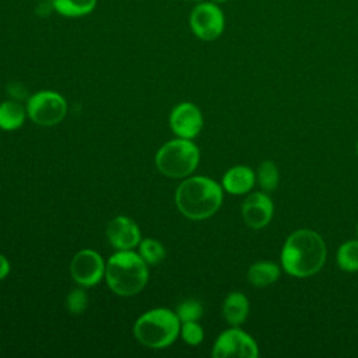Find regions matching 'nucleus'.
<instances>
[{"label": "nucleus", "mask_w": 358, "mask_h": 358, "mask_svg": "<svg viewBox=\"0 0 358 358\" xmlns=\"http://www.w3.org/2000/svg\"><path fill=\"white\" fill-rule=\"evenodd\" d=\"M138 255L147 264H158L165 257V248L157 239L145 238L138 243Z\"/></svg>", "instance_id": "obj_20"}, {"label": "nucleus", "mask_w": 358, "mask_h": 358, "mask_svg": "<svg viewBox=\"0 0 358 358\" xmlns=\"http://www.w3.org/2000/svg\"><path fill=\"white\" fill-rule=\"evenodd\" d=\"M108 287L120 296H133L143 291L148 281V267L144 259L130 250H117L105 266Z\"/></svg>", "instance_id": "obj_3"}, {"label": "nucleus", "mask_w": 358, "mask_h": 358, "mask_svg": "<svg viewBox=\"0 0 358 358\" xmlns=\"http://www.w3.org/2000/svg\"><path fill=\"white\" fill-rule=\"evenodd\" d=\"M242 218L249 228L262 229L273 218L274 206L271 199L263 192L250 193L241 207Z\"/></svg>", "instance_id": "obj_11"}, {"label": "nucleus", "mask_w": 358, "mask_h": 358, "mask_svg": "<svg viewBox=\"0 0 358 358\" xmlns=\"http://www.w3.org/2000/svg\"><path fill=\"white\" fill-rule=\"evenodd\" d=\"M326 255V243L317 232L298 229L287 238L282 246L281 264L292 277H310L323 267Z\"/></svg>", "instance_id": "obj_1"}, {"label": "nucleus", "mask_w": 358, "mask_h": 358, "mask_svg": "<svg viewBox=\"0 0 358 358\" xmlns=\"http://www.w3.org/2000/svg\"><path fill=\"white\" fill-rule=\"evenodd\" d=\"M28 117L39 126H55L60 123L67 112L66 99L55 91H39L27 101Z\"/></svg>", "instance_id": "obj_7"}, {"label": "nucleus", "mask_w": 358, "mask_h": 358, "mask_svg": "<svg viewBox=\"0 0 358 358\" xmlns=\"http://www.w3.org/2000/svg\"><path fill=\"white\" fill-rule=\"evenodd\" d=\"M134 337L148 348L169 347L180 333V320L168 308H155L143 313L133 326Z\"/></svg>", "instance_id": "obj_4"}, {"label": "nucleus", "mask_w": 358, "mask_h": 358, "mask_svg": "<svg viewBox=\"0 0 358 358\" xmlns=\"http://www.w3.org/2000/svg\"><path fill=\"white\" fill-rule=\"evenodd\" d=\"M178 210L190 220H206L222 204V186L207 176L185 179L175 192Z\"/></svg>", "instance_id": "obj_2"}, {"label": "nucleus", "mask_w": 358, "mask_h": 358, "mask_svg": "<svg viewBox=\"0 0 358 358\" xmlns=\"http://www.w3.org/2000/svg\"><path fill=\"white\" fill-rule=\"evenodd\" d=\"M357 232H358V227H357Z\"/></svg>", "instance_id": "obj_29"}, {"label": "nucleus", "mask_w": 358, "mask_h": 358, "mask_svg": "<svg viewBox=\"0 0 358 358\" xmlns=\"http://www.w3.org/2000/svg\"><path fill=\"white\" fill-rule=\"evenodd\" d=\"M357 152H358V141H357Z\"/></svg>", "instance_id": "obj_27"}, {"label": "nucleus", "mask_w": 358, "mask_h": 358, "mask_svg": "<svg viewBox=\"0 0 358 358\" xmlns=\"http://www.w3.org/2000/svg\"><path fill=\"white\" fill-rule=\"evenodd\" d=\"M169 126L172 131L182 138H194L203 127V115L192 102L176 105L169 115Z\"/></svg>", "instance_id": "obj_10"}, {"label": "nucleus", "mask_w": 358, "mask_h": 358, "mask_svg": "<svg viewBox=\"0 0 358 358\" xmlns=\"http://www.w3.org/2000/svg\"><path fill=\"white\" fill-rule=\"evenodd\" d=\"M105 262L102 256L92 249H83L71 260L70 274L73 280L87 288L96 285L105 277Z\"/></svg>", "instance_id": "obj_9"}, {"label": "nucleus", "mask_w": 358, "mask_h": 358, "mask_svg": "<svg viewBox=\"0 0 358 358\" xmlns=\"http://www.w3.org/2000/svg\"><path fill=\"white\" fill-rule=\"evenodd\" d=\"M106 238L116 250H130L138 246L141 231L131 218L117 215L109 221L106 227Z\"/></svg>", "instance_id": "obj_12"}, {"label": "nucleus", "mask_w": 358, "mask_h": 358, "mask_svg": "<svg viewBox=\"0 0 358 358\" xmlns=\"http://www.w3.org/2000/svg\"><path fill=\"white\" fill-rule=\"evenodd\" d=\"M192 34L204 42L218 39L225 29V14L214 1H199L189 14Z\"/></svg>", "instance_id": "obj_6"}, {"label": "nucleus", "mask_w": 358, "mask_h": 358, "mask_svg": "<svg viewBox=\"0 0 358 358\" xmlns=\"http://www.w3.org/2000/svg\"><path fill=\"white\" fill-rule=\"evenodd\" d=\"M257 182L264 192H274L280 183V172L273 161H263L257 169Z\"/></svg>", "instance_id": "obj_19"}, {"label": "nucleus", "mask_w": 358, "mask_h": 358, "mask_svg": "<svg viewBox=\"0 0 358 358\" xmlns=\"http://www.w3.org/2000/svg\"><path fill=\"white\" fill-rule=\"evenodd\" d=\"M180 337L189 345H197L204 338V331L197 322L180 323Z\"/></svg>", "instance_id": "obj_23"}, {"label": "nucleus", "mask_w": 358, "mask_h": 358, "mask_svg": "<svg viewBox=\"0 0 358 358\" xmlns=\"http://www.w3.org/2000/svg\"><path fill=\"white\" fill-rule=\"evenodd\" d=\"M211 355L214 358H256L259 355V347L246 331L238 329V326H232L217 337Z\"/></svg>", "instance_id": "obj_8"}, {"label": "nucleus", "mask_w": 358, "mask_h": 358, "mask_svg": "<svg viewBox=\"0 0 358 358\" xmlns=\"http://www.w3.org/2000/svg\"><path fill=\"white\" fill-rule=\"evenodd\" d=\"M210 1H214V3H217V4H222V3H225V1H228V0H210Z\"/></svg>", "instance_id": "obj_25"}, {"label": "nucleus", "mask_w": 358, "mask_h": 358, "mask_svg": "<svg viewBox=\"0 0 358 358\" xmlns=\"http://www.w3.org/2000/svg\"><path fill=\"white\" fill-rule=\"evenodd\" d=\"M55 13L64 18H81L91 14L98 0H49Z\"/></svg>", "instance_id": "obj_15"}, {"label": "nucleus", "mask_w": 358, "mask_h": 358, "mask_svg": "<svg viewBox=\"0 0 358 358\" xmlns=\"http://www.w3.org/2000/svg\"><path fill=\"white\" fill-rule=\"evenodd\" d=\"M256 182L255 172L245 165L229 168L222 176V189L231 194H245L252 190Z\"/></svg>", "instance_id": "obj_13"}, {"label": "nucleus", "mask_w": 358, "mask_h": 358, "mask_svg": "<svg viewBox=\"0 0 358 358\" xmlns=\"http://www.w3.org/2000/svg\"><path fill=\"white\" fill-rule=\"evenodd\" d=\"M200 161L197 145L187 138H173L165 143L155 154L157 169L173 179L186 178L194 172Z\"/></svg>", "instance_id": "obj_5"}, {"label": "nucleus", "mask_w": 358, "mask_h": 358, "mask_svg": "<svg viewBox=\"0 0 358 358\" xmlns=\"http://www.w3.org/2000/svg\"><path fill=\"white\" fill-rule=\"evenodd\" d=\"M180 323L183 322H197L203 315V306L196 299H186L178 305L175 310Z\"/></svg>", "instance_id": "obj_21"}, {"label": "nucleus", "mask_w": 358, "mask_h": 358, "mask_svg": "<svg viewBox=\"0 0 358 358\" xmlns=\"http://www.w3.org/2000/svg\"><path fill=\"white\" fill-rule=\"evenodd\" d=\"M8 273H10V263L6 259V256H3L0 253V280L6 278L8 275Z\"/></svg>", "instance_id": "obj_24"}, {"label": "nucleus", "mask_w": 358, "mask_h": 358, "mask_svg": "<svg viewBox=\"0 0 358 358\" xmlns=\"http://www.w3.org/2000/svg\"><path fill=\"white\" fill-rule=\"evenodd\" d=\"M87 305H88V295L84 291V288H74L69 292L66 298V306L71 315L83 313L87 309Z\"/></svg>", "instance_id": "obj_22"}, {"label": "nucleus", "mask_w": 358, "mask_h": 358, "mask_svg": "<svg viewBox=\"0 0 358 358\" xmlns=\"http://www.w3.org/2000/svg\"><path fill=\"white\" fill-rule=\"evenodd\" d=\"M27 117V109L17 101H3L0 103V129L6 131L20 129Z\"/></svg>", "instance_id": "obj_16"}, {"label": "nucleus", "mask_w": 358, "mask_h": 358, "mask_svg": "<svg viewBox=\"0 0 358 358\" xmlns=\"http://www.w3.org/2000/svg\"><path fill=\"white\" fill-rule=\"evenodd\" d=\"M337 263L343 271H358V239L347 241L338 248Z\"/></svg>", "instance_id": "obj_18"}, {"label": "nucleus", "mask_w": 358, "mask_h": 358, "mask_svg": "<svg viewBox=\"0 0 358 358\" xmlns=\"http://www.w3.org/2000/svg\"><path fill=\"white\" fill-rule=\"evenodd\" d=\"M36 1H46V0H36Z\"/></svg>", "instance_id": "obj_28"}, {"label": "nucleus", "mask_w": 358, "mask_h": 358, "mask_svg": "<svg viewBox=\"0 0 358 358\" xmlns=\"http://www.w3.org/2000/svg\"><path fill=\"white\" fill-rule=\"evenodd\" d=\"M280 277V267L273 262L253 263L248 270V280L255 287H267Z\"/></svg>", "instance_id": "obj_17"}, {"label": "nucleus", "mask_w": 358, "mask_h": 358, "mask_svg": "<svg viewBox=\"0 0 358 358\" xmlns=\"http://www.w3.org/2000/svg\"><path fill=\"white\" fill-rule=\"evenodd\" d=\"M249 313V301L245 294L234 291L227 295L222 303V316L231 326L242 324Z\"/></svg>", "instance_id": "obj_14"}, {"label": "nucleus", "mask_w": 358, "mask_h": 358, "mask_svg": "<svg viewBox=\"0 0 358 358\" xmlns=\"http://www.w3.org/2000/svg\"><path fill=\"white\" fill-rule=\"evenodd\" d=\"M187 1H192V3H199V1H203V0H187Z\"/></svg>", "instance_id": "obj_26"}]
</instances>
